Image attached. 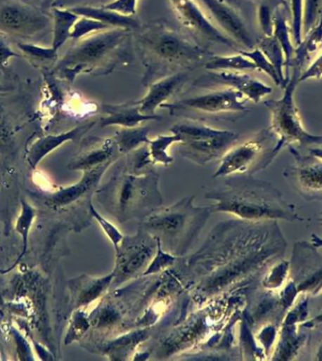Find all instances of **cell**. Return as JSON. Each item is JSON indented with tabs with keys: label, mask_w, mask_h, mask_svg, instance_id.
<instances>
[{
	"label": "cell",
	"mask_w": 322,
	"mask_h": 361,
	"mask_svg": "<svg viewBox=\"0 0 322 361\" xmlns=\"http://www.w3.org/2000/svg\"><path fill=\"white\" fill-rule=\"evenodd\" d=\"M287 251L278 221H228L212 230L202 248L174 269L198 306L244 294Z\"/></svg>",
	"instance_id": "cell-1"
},
{
	"label": "cell",
	"mask_w": 322,
	"mask_h": 361,
	"mask_svg": "<svg viewBox=\"0 0 322 361\" xmlns=\"http://www.w3.org/2000/svg\"><path fill=\"white\" fill-rule=\"evenodd\" d=\"M136 47L146 69L143 83L149 86L179 72L205 66L214 53L184 33L163 22H154L133 33Z\"/></svg>",
	"instance_id": "cell-2"
},
{
	"label": "cell",
	"mask_w": 322,
	"mask_h": 361,
	"mask_svg": "<svg viewBox=\"0 0 322 361\" xmlns=\"http://www.w3.org/2000/svg\"><path fill=\"white\" fill-rule=\"evenodd\" d=\"M221 188L205 194L214 202L213 212H223L247 221H304L295 205L283 198L273 185L257 180L252 175L227 176Z\"/></svg>",
	"instance_id": "cell-3"
},
{
	"label": "cell",
	"mask_w": 322,
	"mask_h": 361,
	"mask_svg": "<svg viewBox=\"0 0 322 361\" xmlns=\"http://www.w3.org/2000/svg\"><path fill=\"white\" fill-rule=\"evenodd\" d=\"M160 174L149 169L134 172L126 162L115 168L110 180L97 188V199L119 224L139 223L162 205Z\"/></svg>",
	"instance_id": "cell-4"
},
{
	"label": "cell",
	"mask_w": 322,
	"mask_h": 361,
	"mask_svg": "<svg viewBox=\"0 0 322 361\" xmlns=\"http://www.w3.org/2000/svg\"><path fill=\"white\" fill-rule=\"evenodd\" d=\"M132 30L110 29L77 40L57 63L55 74L73 82L79 74L105 76L126 60L133 39Z\"/></svg>",
	"instance_id": "cell-5"
},
{
	"label": "cell",
	"mask_w": 322,
	"mask_h": 361,
	"mask_svg": "<svg viewBox=\"0 0 322 361\" xmlns=\"http://www.w3.org/2000/svg\"><path fill=\"white\" fill-rule=\"evenodd\" d=\"M193 199L188 196L170 206L161 205L140 222L141 229L154 236L163 251L183 256L213 212L211 206H195Z\"/></svg>",
	"instance_id": "cell-6"
},
{
	"label": "cell",
	"mask_w": 322,
	"mask_h": 361,
	"mask_svg": "<svg viewBox=\"0 0 322 361\" xmlns=\"http://www.w3.org/2000/svg\"><path fill=\"white\" fill-rule=\"evenodd\" d=\"M301 71L293 68L292 76L288 77L281 98L265 101V107L271 113L270 129L277 138L271 150L270 160L273 162L276 155L285 147L298 143L302 146L322 145V136L310 134L302 126L301 116L295 104L294 94L299 85Z\"/></svg>",
	"instance_id": "cell-7"
},
{
	"label": "cell",
	"mask_w": 322,
	"mask_h": 361,
	"mask_svg": "<svg viewBox=\"0 0 322 361\" xmlns=\"http://www.w3.org/2000/svg\"><path fill=\"white\" fill-rule=\"evenodd\" d=\"M171 132L181 140L180 155L199 165H205L216 158L224 157L240 138V135L234 132L212 129L197 121L174 124Z\"/></svg>",
	"instance_id": "cell-8"
},
{
	"label": "cell",
	"mask_w": 322,
	"mask_h": 361,
	"mask_svg": "<svg viewBox=\"0 0 322 361\" xmlns=\"http://www.w3.org/2000/svg\"><path fill=\"white\" fill-rule=\"evenodd\" d=\"M157 249V239L139 228L138 232L131 236H124L116 249V263L113 273L112 288L120 287L130 280L143 276Z\"/></svg>",
	"instance_id": "cell-9"
},
{
	"label": "cell",
	"mask_w": 322,
	"mask_h": 361,
	"mask_svg": "<svg viewBox=\"0 0 322 361\" xmlns=\"http://www.w3.org/2000/svg\"><path fill=\"white\" fill-rule=\"evenodd\" d=\"M276 138L270 129L261 130L251 140L233 147L224 155L220 166L213 178L236 174L252 175L270 165L271 151L269 146Z\"/></svg>",
	"instance_id": "cell-10"
},
{
	"label": "cell",
	"mask_w": 322,
	"mask_h": 361,
	"mask_svg": "<svg viewBox=\"0 0 322 361\" xmlns=\"http://www.w3.org/2000/svg\"><path fill=\"white\" fill-rule=\"evenodd\" d=\"M247 99L240 91L234 88L216 91L202 96L190 97L161 105L171 115H176L184 111L211 114V115H224V114H237L245 115L250 111L246 105Z\"/></svg>",
	"instance_id": "cell-11"
},
{
	"label": "cell",
	"mask_w": 322,
	"mask_h": 361,
	"mask_svg": "<svg viewBox=\"0 0 322 361\" xmlns=\"http://www.w3.org/2000/svg\"><path fill=\"white\" fill-rule=\"evenodd\" d=\"M316 249L307 242L297 243L294 249L290 279L300 296L315 297L322 291V258Z\"/></svg>",
	"instance_id": "cell-12"
},
{
	"label": "cell",
	"mask_w": 322,
	"mask_h": 361,
	"mask_svg": "<svg viewBox=\"0 0 322 361\" xmlns=\"http://www.w3.org/2000/svg\"><path fill=\"white\" fill-rule=\"evenodd\" d=\"M288 149L295 165L285 169L283 175L307 201L322 199V160L312 155H304L294 146Z\"/></svg>",
	"instance_id": "cell-13"
},
{
	"label": "cell",
	"mask_w": 322,
	"mask_h": 361,
	"mask_svg": "<svg viewBox=\"0 0 322 361\" xmlns=\"http://www.w3.org/2000/svg\"><path fill=\"white\" fill-rule=\"evenodd\" d=\"M174 13L180 23L187 29L194 37L202 40L223 44L235 51H238V44L219 29L212 21L202 12L193 0H170Z\"/></svg>",
	"instance_id": "cell-14"
},
{
	"label": "cell",
	"mask_w": 322,
	"mask_h": 361,
	"mask_svg": "<svg viewBox=\"0 0 322 361\" xmlns=\"http://www.w3.org/2000/svg\"><path fill=\"white\" fill-rule=\"evenodd\" d=\"M112 165L83 171L82 179L76 184L60 188L54 192L44 197V204L49 209L59 211L75 205L91 204V197L96 193L100 180L107 169Z\"/></svg>",
	"instance_id": "cell-15"
},
{
	"label": "cell",
	"mask_w": 322,
	"mask_h": 361,
	"mask_svg": "<svg viewBox=\"0 0 322 361\" xmlns=\"http://www.w3.org/2000/svg\"><path fill=\"white\" fill-rule=\"evenodd\" d=\"M216 85L234 88L254 103H259L264 97L273 93L270 86L238 71H214L193 82L194 87L207 88Z\"/></svg>",
	"instance_id": "cell-16"
},
{
	"label": "cell",
	"mask_w": 322,
	"mask_h": 361,
	"mask_svg": "<svg viewBox=\"0 0 322 361\" xmlns=\"http://www.w3.org/2000/svg\"><path fill=\"white\" fill-rule=\"evenodd\" d=\"M121 154L113 138L91 137L83 140L82 148L67 165L71 171H86L112 165Z\"/></svg>",
	"instance_id": "cell-17"
},
{
	"label": "cell",
	"mask_w": 322,
	"mask_h": 361,
	"mask_svg": "<svg viewBox=\"0 0 322 361\" xmlns=\"http://www.w3.org/2000/svg\"><path fill=\"white\" fill-rule=\"evenodd\" d=\"M201 2L212 15L219 29L223 30L238 46L244 47L245 50H252L257 46L243 19L224 0H201Z\"/></svg>",
	"instance_id": "cell-18"
},
{
	"label": "cell",
	"mask_w": 322,
	"mask_h": 361,
	"mask_svg": "<svg viewBox=\"0 0 322 361\" xmlns=\"http://www.w3.org/2000/svg\"><path fill=\"white\" fill-rule=\"evenodd\" d=\"M49 26L46 16L21 5L0 8V32L11 34L32 36Z\"/></svg>",
	"instance_id": "cell-19"
},
{
	"label": "cell",
	"mask_w": 322,
	"mask_h": 361,
	"mask_svg": "<svg viewBox=\"0 0 322 361\" xmlns=\"http://www.w3.org/2000/svg\"><path fill=\"white\" fill-rule=\"evenodd\" d=\"M191 71L179 72L163 77L148 86V91L143 99L139 100L141 112L146 115H155V110L168 100L176 96L190 79Z\"/></svg>",
	"instance_id": "cell-20"
},
{
	"label": "cell",
	"mask_w": 322,
	"mask_h": 361,
	"mask_svg": "<svg viewBox=\"0 0 322 361\" xmlns=\"http://www.w3.org/2000/svg\"><path fill=\"white\" fill-rule=\"evenodd\" d=\"M113 273L103 277H93L88 275L74 277L69 280L72 309H87L94 301L102 298L112 288Z\"/></svg>",
	"instance_id": "cell-21"
},
{
	"label": "cell",
	"mask_w": 322,
	"mask_h": 361,
	"mask_svg": "<svg viewBox=\"0 0 322 361\" xmlns=\"http://www.w3.org/2000/svg\"><path fill=\"white\" fill-rule=\"evenodd\" d=\"M96 124V122L90 121L82 126L75 127L69 131L60 133V134L41 136L33 141L30 144V148L27 149L26 154L27 164L30 168L35 169L47 155L68 141L79 140L83 136L91 131Z\"/></svg>",
	"instance_id": "cell-22"
},
{
	"label": "cell",
	"mask_w": 322,
	"mask_h": 361,
	"mask_svg": "<svg viewBox=\"0 0 322 361\" xmlns=\"http://www.w3.org/2000/svg\"><path fill=\"white\" fill-rule=\"evenodd\" d=\"M102 111L105 116L100 118V126H117L124 129H132L140 126L147 121H160V115H146L141 112L140 105L137 102L127 103L123 105H103Z\"/></svg>",
	"instance_id": "cell-23"
},
{
	"label": "cell",
	"mask_w": 322,
	"mask_h": 361,
	"mask_svg": "<svg viewBox=\"0 0 322 361\" xmlns=\"http://www.w3.org/2000/svg\"><path fill=\"white\" fill-rule=\"evenodd\" d=\"M298 326H280L276 346L271 354L273 360H292L301 352L307 335L300 332Z\"/></svg>",
	"instance_id": "cell-24"
},
{
	"label": "cell",
	"mask_w": 322,
	"mask_h": 361,
	"mask_svg": "<svg viewBox=\"0 0 322 361\" xmlns=\"http://www.w3.org/2000/svg\"><path fill=\"white\" fill-rule=\"evenodd\" d=\"M72 12L80 16L101 22L112 29H126L136 32L140 29L139 21L133 15H124L104 7H76L71 8Z\"/></svg>",
	"instance_id": "cell-25"
},
{
	"label": "cell",
	"mask_w": 322,
	"mask_h": 361,
	"mask_svg": "<svg viewBox=\"0 0 322 361\" xmlns=\"http://www.w3.org/2000/svg\"><path fill=\"white\" fill-rule=\"evenodd\" d=\"M321 46H322V12L316 26L304 34L302 43L295 47V53L290 67L302 71L305 63L309 60L314 53L318 51Z\"/></svg>",
	"instance_id": "cell-26"
},
{
	"label": "cell",
	"mask_w": 322,
	"mask_h": 361,
	"mask_svg": "<svg viewBox=\"0 0 322 361\" xmlns=\"http://www.w3.org/2000/svg\"><path fill=\"white\" fill-rule=\"evenodd\" d=\"M37 212H36L35 208L32 204H29L26 199H22L21 201V210L19 213L18 218L15 222V232L18 233L22 240V251L21 254H19L18 260L13 263L9 269H5V270H0V273L6 274L12 271L15 266L19 265V263L23 260V258L26 256L27 251V246H29V238L30 230H32L33 222L35 221Z\"/></svg>",
	"instance_id": "cell-27"
},
{
	"label": "cell",
	"mask_w": 322,
	"mask_h": 361,
	"mask_svg": "<svg viewBox=\"0 0 322 361\" xmlns=\"http://www.w3.org/2000/svg\"><path fill=\"white\" fill-rule=\"evenodd\" d=\"M273 36L278 41L280 46L284 50L285 57V69H287V77H288V69L292 62L295 46L293 44L292 32L288 26L287 16L285 10L278 8L273 13Z\"/></svg>",
	"instance_id": "cell-28"
},
{
	"label": "cell",
	"mask_w": 322,
	"mask_h": 361,
	"mask_svg": "<svg viewBox=\"0 0 322 361\" xmlns=\"http://www.w3.org/2000/svg\"><path fill=\"white\" fill-rule=\"evenodd\" d=\"M54 26H53L52 47L56 51L71 38L74 25L79 20V16L70 9H54Z\"/></svg>",
	"instance_id": "cell-29"
},
{
	"label": "cell",
	"mask_w": 322,
	"mask_h": 361,
	"mask_svg": "<svg viewBox=\"0 0 322 361\" xmlns=\"http://www.w3.org/2000/svg\"><path fill=\"white\" fill-rule=\"evenodd\" d=\"M149 127H132L124 129L121 127L113 138H115L118 151L122 155H129L141 146L148 144Z\"/></svg>",
	"instance_id": "cell-30"
},
{
	"label": "cell",
	"mask_w": 322,
	"mask_h": 361,
	"mask_svg": "<svg viewBox=\"0 0 322 361\" xmlns=\"http://www.w3.org/2000/svg\"><path fill=\"white\" fill-rule=\"evenodd\" d=\"M204 67L210 71L257 70L255 63L240 53H238V55H226V57L214 54L212 58L205 63Z\"/></svg>",
	"instance_id": "cell-31"
},
{
	"label": "cell",
	"mask_w": 322,
	"mask_h": 361,
	"mask_svg": "<svg viewBox=\"0 0 322 361\" xmlns=\"http://www.w3.org/2000/svg\"><path fill=\"white\" fill-rule=\"evenodd\" d=\"M257 48L262 51L266 58L271 63V65L276 69L280 79L284 83V87L287 84L288 77H285L284 69L285 67V57L284 50L280 46L278 41L273 36H264V38L258 41Z\"/></svg>",
	"instance_id": "cell-32"
},
{
	"label": "cell",
	"mask_w": 322,
	"mask_h": 361,
	"mask_svg": "<svg viewBox=\"0 0 322 361\" xmlns=\"http://www.w3.org/2000/svg\"><path fill=\"white\" fill-rule=\"evenodd\" d=\"M176 143H181V140L179 136L174 134L160 135L154 140H150L147 147H148L153 166L160 164V165L167 166L173 164L174 158L168 154V149L169 147Z\"/></svg>",
	"instance_id": "cell-33"
},
{
	"label": "cell",
	"mask_w": 322,
	"mask_h": 361,
	"mask_svg": "<svg viewBox=\"0 0 322 361\" xmlns=\"http://www.w3.org/2000/svg\"><path fill=\"white\" fill-rule=\"evenodd\" d=\"M290 277V262L282 258L266 271L261 280V285L266 291H277L288 282Z\"/></svg>",
	"instance_id": "cell-34"
},
{
	"label": "cell",
	"mask_w": 322,
	"mask_h": 361,
	"mask_svg": "<svg viewBox=\"0 0 322 361\" xmlns=\"http://www.w3.org/2000/svg\"><path fill=\"white\" fill-rule=\"evenodd\" d=\"M90 327V320L86 310H75L72 313L67 333L65 338V346L82 340L87 334Z\"/></svg>",
	"instance_id": "cell-35"
},
{
	"label": "cell",
	"mask_w": 322,
	"mask_h": 361,
	"mask_svg": "<svg viewBox=\"0 0 322 361\" xmlns=\"http://www.w3.org/2000/svg\"><path fill=\"white\" fill-rule=\"evenodd\" d=\"M238 53L245 55L249 60H251L255 63V67L258 70L264 72L266 74L273 79V81L276 83V85L280 86V87L284 88V83L282 82L281 79L279 77L278 73H277L276 69L271 65L270 60L266 58V55L263 54L262 51L257 47H255L252 50H238Z\"/></svg>",
	"instance_id": "cell-36"
},
{
	"label": "cell",
	"mask_w": 322,
	"mask_h": 361,
	"mask_svg": "<svg viewBox=\"0 0 322 361\" xmlns=\"http://www.w3.org/2000/svg\"><path fill=\"white\" fill-rule=\"evenodd\" d=\"M310 297L302 296L301 300L296 301V303L285 313L280 326H301L302 323L310 317Z\"/></svg>",
	"instance_id": "cell-37"
},
{
	"label": "cell",
	"mask_w": 322,
	"mask_h": 361,
	"mask_svg": "<svg viewBox=\"0 0 322 361\" xmlns=\"http://www.w3.org/2000/svg\"><path fill=\"white\" fill-rule=\"evenodd\" d=\"M279 327L276 323L269 322V323L264 324L255 335V339H257L259 343V348L262 350L266 357L273 354L277 338H278Z\"/></svg>",
	"instance_id": "cell-38"
},
{
	"label": "cell",
	"mask_w": 322,
	"mask_h": 361,
	"mask_svg": "<svg viewBox=\"0 0 322 361\" xmlns=\"http://www.w3.org/2000/svg\"><path fill=\"white\" fill-rule=\"evenodd\" d=\"M157 242V249L155 252V257L153 258L152 262L150 263L148 268H147L146 272L143 274V276H149V275H155L162 273L169 270L172 266L176 265L177 262V258L168 252L163 251L161 248L160 243Z\"/></svg>",
	"instance_id": "cell-39"
},
{
	"label": "cell",
	"mask_w": 322,
	"mask_h": 361,
	"mask_svg": "<svg viewBox=\"0 0 322 361\" xmlns=\"http://www.w3.org/2000/svg\"><path fill=\"white\" fill-rule=\"evenodd\" d=\"M110 29H112V27L101 23V22L91 18H80L79 16V20L76 22L73 29H72L71 38L74 40H80V39L93 34V33L104 32V30Z\"/></svg>",
	"instance_id": "cell-40"
},
{
	"label": "cell",
	"mask_w": 322,
	"mask_h": 361,
	"mask_svg": "<svg viewBox=\"0 0 322 361\" xmlns=\"http://www.w3.org/2000/svg\"><path fill=\"white\" fill-rule=\"evenodd\" d=\"M291 13H292V38L294 46H298L304 39V30H302V23H304V0H290Z\"/></svg>",
	"instance_id": "cell-41"
},
{
	"label": "cell",
	"mask_w": 322,
	"mask_h": 361,
	"mask_svg": "<svg viewBox=\"0 0 322 361\" xmlns=\"http://www.w3.org/2000/svg\"><path fill=\"white\" fill-rule=\"evenodd\" d=\"M322 0H304V36L318 23L322 12Z\"/></svg>",
	"instance_id": "cell-42"
},
{
	"label": "cell",
	"mask_w": 322,
	"mask_h": 361,
	"mask_svg": "<svg viewBox=\"0 0 322 361\" xmlns=\"http://www.w3.org/2000/svg\"><path fill=\"white\" fill-rule=\"evenodd\" d=\"M90 211L91 216L98 222L105 235L110 238V242L112 243L116 251V249L119 248V246H120L122 241H123L124 235L119 232V230L115 225L110 223L109 221H107V219L103 218L99 213H97V211L94 209L93 204H91Z\"/></svg>",
	"instance_id": "cell-43"
},
{
	"label": "cell",
	"mask_w": 322,
	"mask_h": 361,
	"mask_svg": "<svg viewBox=\"0 0 322 361\" xmlns=\"http://www.w3.org/2000/svg\"><path fill=\"white\" fill-rule=\"evenodd\" d=\"M18 48L25 54L30 57L37 58L41 62H49V60H56L58 54L56 50L53 47H43L35 46V44H18Z\"/></svg>",
	"instance_id": "cell-44"
},
{
	"label": "cell",
	"mask_w": 322,
	"mask_h": 361,
	"mask_svg": "<svg viewBox=\"0 0 322 361\" xmlns=\"http://www.w3.org/2000/svg\"><path fill=\"white\" fill-rule=\"evenodd\" d=\"M11 334L13 337V340L15 341V352H16V360H33L35 357H33L32 351V346H30V341L21 334L19 330L15 329V327H12L10 329Z\"/></svg>",
	"instance_id": "cell-45"
},
{
	"label": "cell",
	"mask_w": 322,
	"mask_h": 361,
	"mask_svg": "<svg viewBox=\"0 0 322 361\" xmlns=\"http://www.w3.org/2000/svg\"><path fill=\"white\" fill-rule=\"evenodd\" d=\"M258 21L264 36H273V13H271L268 5H260L258 9Z\"/></svg>",
	"instance_id": "cell-46"
},
{
	"label": "cell",
	"mask_w": 322,
	"mask_h": 361,
	"mask_svg": "<svg viewBox=\"0 0 322 361\" xmlns=\"http://www.w3.org/2000/svg\"><path fill=\"white\" fill-rule=\"evenodd\" d=\"M138 0H115L107 5H104L105 9L115 11L124 15H134L137 8Z\"/></svg>",
	"instance_id": "cell-47"
},
{
	"label": "cell",
	"mask_w": 322,
	"mask_h": 361,
	"mask_svg": "<svg viewBox=\"0 0 322 361\" xmlns=\"http://www.w3.org/2000/svg\"><path fill=\"white\" fill-rule=\"evenodd\" d=\"M322 77V52L313 60L309 67L305 69L300 74L299 82L307 81L308 79H321Z\"/></svg>",
	"instance_id": "cell-48"
},
{
	"label": "cell",
	"mask_w": 322,
	"mask_h": 361,
	"mask_svg": "<svg viewBox=\"0 0 322 361\" xmlns=\"http://www.w3.org/2000/svg\"><path fill=\"white\" fill-rule=\"evenodd\" d=\"M318 299V315L310 316L308 320L302 323L300 327L304 329H321L322 330V291L318 296H315Z\"/></svg>",
	"instance_id": "cell-49"
},
{
	"label": "cell",
	"mask_w": 322,
	"mask_h": 361,
	"mask_svg": "<svg viewBox=\"0 0 322 361\" xmlns=\"http://www.w3.org/2000/svg\"><path fill=\"white\" fill-rule=\"evenodd\" d=\"M13 57H18V55L13 51L6 40L0 36V66L2 67L6 66L11 58Z\"/></svg>",
	"instance_id": "cell-50"
},
{
	"label": "cell",
	"mask_w": 322,
	"mask_h": 361,
	"mask_svg": "<svg viewBox=\"0 0 322 361\" xmlns=\"http://www.w3.org/2000/svg\"><path fill=\"white\" fill-rule=\"evenodd\" d=\"M309 154L322 160V145L310 147Z\"/></svg>",
	"instance_id": "cell-51"
},
{
	"label": "cell",
	"mask_w": 322,
	"mask_h": 361,
	"mask_svg": "<svg viewBox=\"0 0 322 361\" xmlns=\"http://www.w3.org/2000/svg\"><path fill=\"white\" fill-rule=\"evenodd\" d=\"M311 241H312V244L316 247V248H322V238L321 236L314 233V235H312V237H311Z\"/></svg>",
	"instance_id": "cell-52"
},
{
	"label": "cell",
	"mask_w": 322,
	"mask_h": 361,
	"mask_svg": "<svg viewBox=\"0 0 322 361\" xmlns=\"http://www.w3.org/2000/svg\"><path fill=\"white\" fill-rule=\"evenodd\" d=\"M315 358L316 360H322V343L318 346V350H316Z\"/></svg>",
	"instance_id": "cell-53"
},
{
	"label": "cell",
	"mask_w": 322,
	"mask_h": 361,
	"mask_svg": "<svg viewBox=\"0 0 322 361\" xmlns=\"http://www.w3.org/2000/svg\"><path fill=\"white\" fill-rule=\"evenodd\" d=\"M224 1H226V4H234V0H224Z\"/></svg>",
	"instance_id": "cell-54"
},
{
	"label": "cell",
	"mask_w": 322,
	"mask_h": 361,
	"mask_svg": "<svg viewBox=\"0 0 322 361\" xmlns=\"http://www.w3.org/2000/svg\"><path fill=\"white\" fill-rule=\"evenodd\" d=\"M321 223L322 224V213H321Z\"/></svg>",
	"instance_id": "cell-55"
}]
</instances>
